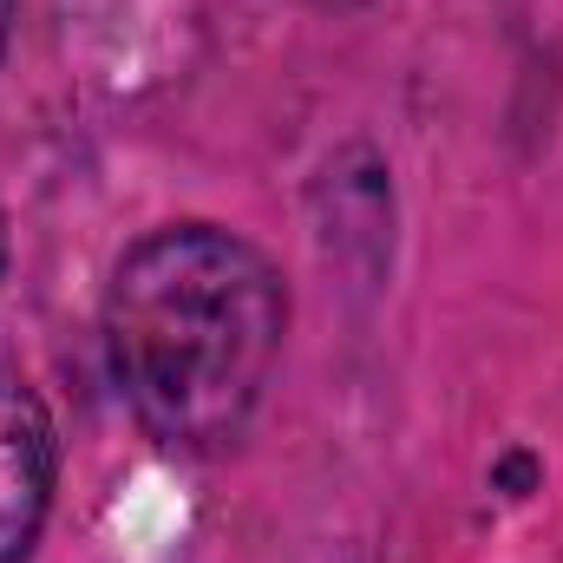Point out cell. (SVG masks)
Instances as JSON below:
<instances>
[{
  "label": "cell",
  "instance_id": "cell-1",
  "mask_svg": "<svg viewBox=\"0 0 563 563\" xmlns=\"http://www.w3.org/2000/svg\"><path fill=\"white\" fill-rule=\"evenodd\" d=\"M288 288L276 263L217 230L170 223L125 250L106 288V361L132 420L170 452L243 439L276 374Z\"/></svg>",
  "mask_w": 563,
  "mask_h": 563
},
{
  "label": "cell",
  "instance_id": "cell-2",
  "mask_svg": "<svg viewBox=\"0 0 563 563\" xmlns=\"http://www.w3.org/2000/svg\"><path fill=\"white\" fill-rule=\"evenodd\" d=\"M53 472H59V439L40 394L0 374V563H26L53 505Z\"/></svg>",
  "mask_w": 563,
  "mask_h": 563
},
{
  "label": "cell",
  "instance_id": "cell-3",
  "mask_svg": "<svg viewBox=\"0 0 563 563\" xmlns=\"http://www.w3.org/2000/svg\"><path fill=\"white\" fill-rule=\"evenodd\" d=\"M7 26H13V0H0V53H7Z\"/></svg>",
  "mask_w": 563,
  "mask_h": 563
},
{
  "label": "cell",
  "instance_id": "cell-4",
  "mask_svg": "<svg viewBox=\"0 0 563 563\" xmlns=\"http://www.w3.org/2000/svg\"><path fill=\"white\" fill-rule=\"evenodd\" d=\"M0 269H7V223H0Z\"/></svg>",
  "mask_w": 563,
  "mask_h": 563
}]
</instances>
